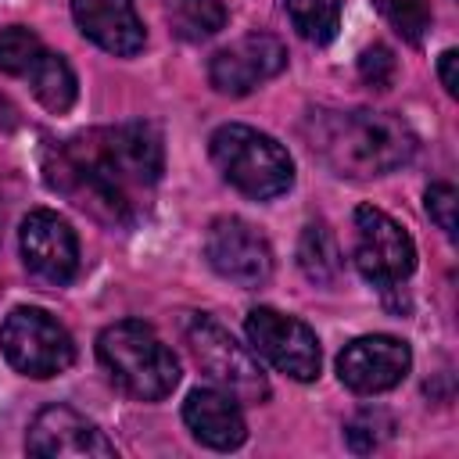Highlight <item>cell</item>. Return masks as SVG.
Here are the masks:
<instances>
[{"label": "cell", "mask_w": 459, "mask_h": 459, "mask_svg": "<svg viewBox=\"0 0 459 459\" xmlns=\"http://www.w3.org/2000/svg\"><path fill=\"white\" fill-rule=\"evenodd\" d=\"M161 169V133L151 122L90 129L57 143L47 158L50 186L108 226H129L136 219V194L154 186Z\"/></svg>", "instance_id": "6da1fadb"}, {"label": "cell", "mask_w": 459, "mask_h": 459, "mask_svg": "<svg viewBox=\"0 0 459 459\" xmlns=\"http://www.w3.org/2000/svg\"><path fill=\"white\" fill-rule=\"evenodd\" d=\"M308 143L337 176L351 179L394 172L416 151L412 129L391 111H312Z\"/></svg>", "instance_id": "7a4b0ae2"}, {"label": "cell", "mask_w": 459, "mask_h": 459, "mask_svg": "<svg viewBox=\"0 0 459 459\" xmlns=\"http://www.w3.org/2000/svg\"><path fill=\"white\" fill-rule=\"evenodd\" d=\"M97 359L108 369L111 384L136 402H158V398L172 394V387L179 384L176 355L140 319L111 323L97 337Z\"/></svg>", "instance_id": "3957f363"}, {"label": "cell", "mask_w": 459, "mask_h": 459, "mask_svg": "<svg viewBox=\"0 0 459 459\" xmlns=\"http://www.w3.org/2000/svg\"><path fill=\"white\" fill-rule=\"evenodd\" d=\"M212 161L222 172L226 183H233L240 194L255 201L280 197L294 183V161L290 154L265 133L230 122L212 133Z\"/></svg>", "instance_id": "277c9868"}, {"label": "cell", "mask_w": 459, "mask_h": 459, "mask_svg": "<svg viewBox=\"0 0 459 459\" xmlns=\"http://www.w3.org/2000/svg\"><path fill=\"white\" fill-rule=\"evenodd\" d=\"M0 348L7 362L36 380L57 377L75 362V344L68 330L43 308H14L0 326Z\"/></svg>", "instance_id": "5b68a950"}, {"label": "cell", "mask_w": 459, "mask_h": 459, "mask_svg": "<svg viewBox=\"0 0 459 459\" xmlns=\"http://www.w3.org/2000/svg\"><path fill=\"white\" fill-rule=\"evenodd\" d=\"M186 341L190 351L197 359V366L237 402H265L269 398V380L258 369V362L251 359V351H244L212 316H194L186 326Z\"/></svg>", "instance_id": "8992f818"}, {"label": "cell", "mask_w": 459, "mask_h": 459, "mask_svg": "<svg viewBox=\"0 0 459 459\" xmlns=\"http://www.w3.org/2000/svg\"><path fill=\"white\" fill-rule=\"evenodd\" d=\"M355 265L373 287L394 290L416 269V244L387 212L362 204L355 208Z\"/></svg>", "instance_id": "52a82bcc"}, {"label": "cell", "mask_w": 459, "mask_h": 459, "mask_svg": "<svg viewBox=\"0 0 459 459\" xmlns=\"http://www.w3.org/2000/svg\"><path fill=\"white\" fill-rule=\"evenodd\" d=\"M244 330H247L251 348L273 369L287 373L290 380H316L319 377V362H323L319 341L301 319L283 316L276 308H251L244 319Z\"/></svg>", "instance_id": "ba28073f"}, {"label": "cell", "mask_w": 459, "mask_h": 459, "mask_svg": "<svg viewBox=\"0 0 459 459\" xmlns=\"http://www.w3.org/2000/svg\"><path fill=\"white\" fill-rule=\"evenodd\" d=\"M204 258L208 265L237 283V287H262L273 276V251L269 240L244 219L222 215L204 233Z\"/></svg>", "instance_id": "9c48e42d"}, {"label": "cell", "mask_w": 459, "mask_h": 459, "mask_svg": "<svg viewBox=\"0 0 459 459\" xmlns=\"http://www.w3.org/2000/svg\"><path fill=\"white\" fill-rule=\"evenodd\" d=\"M25 448H29V455H39V459H108V455H115V445L104 437V430L68 405L39 409L29 427Z\"/></svg>", "instance_id": "30bf717a"}, {"label": "cell", "mask_w": 459, "mask_h": 459, "mask_svg": "<svg viewBox=\"0 0 459 459\" xmlns=\"http://www.w3.org/2000/svg\"><path fill=\"white\" fill-rule=\"evenodd\" d=\"M409 362L412 355L405 341L373 333V337H355L351 344H344V351L337 355V377L355 394H380L402 384V377L409 373Z\"/></svg>", "instance_id": "8fae6325"}, {"label": "cell", "mask_w": 459, "mask_h": 459, "mask_svg": "<svg viewBox=\"0 0 459 459\" xmlns=\"http://www.w3.org/2000/svg\"><path fill=\"white\" fill-rule=\"evenodd\" d=\"M287 68V47L276 36L265 32H251L244 39H237L233 47L219 50L208 65V79L219 93L230 97H244L255 86H262L265 79L280 75Z\"/></svg>", "instance_id": "7c38bea8"}, {"label": "cell", "mask_w": 459, "mask_h": 459, "mask_svg": "<svg viewBox=\"0 0 459 459\" xmlns=\"http://www.w3.org/2000/svg\"><path fill=\"white\" fill-rule=\"evenodd\" d=\"M22 258H25V269L47 283H68L79 269V240H75V230L57 215V212H47V208H36L25 215L22 222Z\"/></svg>", "instance_id": "4fadbf2b"}, {"label": "cell", "mask_w": 459, "mask_h": 459, "mask_svg": "<svg viewBox=\"0 0 459 459\" xmlns=\"http://www.w3.org/2000/svg\"><path fill=\"white\" fill-rule=\"evenodd\" d=\"M183 423L190 427V434L215 448V452H230L240 448L247 437V423L244 412L237 405L233 394H226L222 387H197L186 394L183 402Z\"/></svg>", "instance_id": "5bb4252c"}, {"label": "cell", "mask_w": 459, "mask_h": 459, "mask_svg": "<svg viewBox=\"0 0 459 459\" xmlns=\"http://www.w3.org/2000/svg\"><path fill=\"white\" fill-rule=\"evenodd\" d=\"M75 25L100 50L129 57L143 50V22L136 18L133 0H72Z\"/></svg>", "instance_id": "9a60e30c"}, {"label": "cell", "mask_w": 459, "mask_h": 459, "mask_svg": "<svg viewBox=\"0 0 459 459\" xmlns=\"http://www.w3.org/2000/svg\"><path fill=\"white\" fill-rule=\"evenodd\" d=\"M22 79L32 86L36 100L54 115H61L75 104V72L61 54H54L47 47L39 50V57L29 65V72Z\"/></svg>", "instance_id": "2e32d148"}, {"label": "cell", "mask_w": 459, "mask_h": 459, "mask_svg": "<svg viewBox=\"0 0 459 459\" xmlns=\"http://www.w3.org/2000/svg\"><path fill=\"white\" fill-rule=\"evenodd\" d=\"M298 265L312 283H333L341 276V247L323 222H308L298 240Z\"/></svg>", "instance_id": "e0dca14e"}, {"label": "cell", "mask_w": 459, "mask_h": 459, "mask_svg": "<svg viewBox=\"0 0 459 459\" xmlns=\"http://www.w3.org/2000/svg\"><path fill=\"white\" fill-rule=\"evenodd\" d=\"M165 14H169L172 32L190 43H201L226 25L222 0H165Z\"/></svg>", "instance_id": "ac0fdd59"}, {"label": "cell", "mask_w": 459, "mask_h": 459, "mask_svg": "<svg viewBox=\"0 0 459 459\" xmlns=\"http://www.w3.org/2000/svg\"><path fill=\"white\" fill-rule=\"evenodd\" d=\"M294 29L308 43H330L341 29V0H283Z\"/></svg>", "instance_id": "d6986e66"}, {"label": "cell", "mask_w": 459, "mask_h": 459, "mask_svg": "<svg viewBox=\"0 0 459 459\" xmlns=\"http://www.w3.org/2000/svg\"><path fill=\"white\" fill-rule=\"evenodd\" d=\"M377 11L394 25V32L409 43H423V36L430 32V4L427 0H373Z\"/></svg>", "instance_id": "ffe728a7"}, {"label": "cell", "mask_w": 459, "mask_h": 459, "mask_svg": "<svg viewBox=\"0 0 459 459\" xmlns=\"http://www.w3.org/2000/svg\"><path fill=\"white\" fill-rule=\"evenodd\" d=\"M43 50V39L25 29V25H11V29H0V72L4 75H25L29 65L39 57Z\"/></svg>", "instance_id": "44dd1931"}, {"label": "cell", "mask_w": 459, "mask_h": 459, "mask_svg": "<svg viewBox=\"0 0 459 459\" xmlns=\"http://www.w3.org/2000/svg\"><path fill=\"white\" fill-rule=\"evenodd\" d=\"M394 72H398V61H394V54H391V47L373 43V47L362 50V57H359V75H362L373 90H387V86L394 82Z\"/></svg>", "instance_id": "7402d4cb"}, {"label": "cell", "mask_w": 459, "mask_h": 459, "mask_svg": "<svg viewBox=\"0 0 459 459\" xmlns=\"http://www.w3.org/2000/svg\"><path fill=\"white\" fill-rule=\"evenodd\" d=\"M423 204H427V215L437 222V230H441L445 237H455V186H452V183H434V186H427Z\"/></svg>", "instance_id": "603a6c76"}, {"label": "cell", "mask_w": 459, "mask_h": 459, "mask_svg": "<svg viewBox=\"0 0 459 459\" xmlns=\"http://www.w3.org/2000/svg\"><path fill=\"white\" fill-rule=\"evenodd\" d=\"M377 430H391V420L380 416V412H362L348 423V445L355 452H373L380 445V434Z\"/></svg>", "instance_id": "cb8c5ba5"}, {"label": "cell", "mask_w": 459, "mask_h": 459, "mask_svg": "<svg viewBox=\"0 0 459 459\" xmlns=\"http://www.w3.org/2000/svg\"><path fill=\"white\" fill-rule=\"evenodd\" d=\"M455 65H459V54L455 50H445L437 57V75H441V86H445L448 97H459V72H455Z\"/></svg>", "instance_id": "d4e9b609"}]
</instances>
